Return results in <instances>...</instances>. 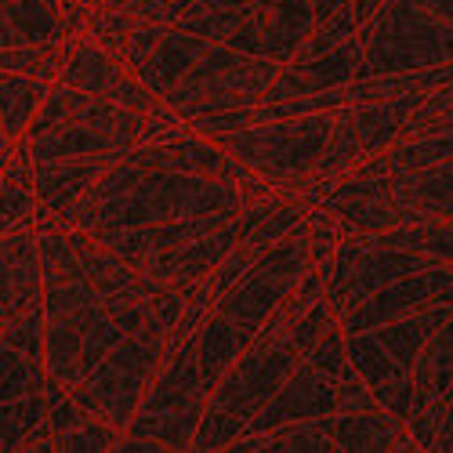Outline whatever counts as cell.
<instances>
[{
	"instance_id": "1",
	"label": "cell",
	"mask_w": 453,
	"mask_h": 453,
	"mask_svg": "<svg viewBox=\"0 0 453 453\" xmlns=\"http://www.w3.org/2000/svg\"><path fill=\"white\" fill-rule=\"evenodd\" d=\"M269 193H276V188L265 178L233 181V178H203L167 167H145L120 193L105 200H77L62 211V218H69L88 236H105V233L134 229V225H160L214 211H243L250 200Z\"/></svg>"
},
{
	"instance_id": "2",
	"label": "cell",
	"mask_w": 453,
	"mask_h": 453,
	"mask_svg": "<svg viewBox=\"0 0 453 453\" xmlns=\"http://www.w3.org/2000/svg\"><path fill=\"white\" fill-rule=\"evenodd\" d=\"M301 359L305 356H297L283 342H254L214 385L188 449H229V442L247 432V425L283 388Z\"/></svg>"
},
{
	"instance_id": "3",
	"label": "cell",
	"mask_w": 453,
	"mask_h": 453,
	"mask_svg": "<svg viewBox=\"0 0 453 453\" xmlns=\"http://www.w3.org/2000/svg\"><path fill=\"white\" fill-rule=\"evenodd\" d=\"M330 134H334V109H323V112H305V117H290V120L247 124L214 142L225 153H233L243 167H250L257 178H265L273 188L297 193L301 178L326 153Z\"/></svg>"
},
{
	"instance_id": "4",
	"label": "cell",
	"mask_w": 453,
	"mask_h": 453,
	"mask_svg": "<svg viewBox=\"0 0 453 453\" xmlns=\"http://www.w3.org/2000/svg\"><path fill=\"white\" fill-rule=\"evenodd\" d=\"M207 399H211V388L200 373L196 342L174 345L167 349L157 381L149 385L138 413L124 432L138 439H153L160 449H188L200 428Z\"/></svg>"
},
{
	"instance_id": "5",
	"label": "cell",
	"mask_w": 453,
	"mask_h": 453,
	"mask_svg": "<svg viewBox=\"0 0 453 453\" xmlns=\"http://www.w3.org/2000/svg\"><path fill=\"white\" fill-rule=\"evenodd\" d=\"M363 73H421L453 58V26L439 15L410 4V0H385L363 29Z\"/></svg>"
},
{
	"instance_id": "6",
	"label": "cell",
	"mask_w": 453,
	"mask_h": 453,
	"mask_svg": "<svg viewBox=\"0 0 453 453\" xmlns=\"http://www.w3.org/2000/svg\"><path fill=\"white\" fill-rule=\"evenodd\" d=\"M283 62L265 55H243L225 44H211L196 65L164 95V102L181 120L200 117L211 109H233V105H261L265 91L273 88Z\"/></svg>"
},
{
	"instance_id": "7",
	"label": "cell",
	"mask_w": 453,
	"mask_h": 453,
	"mask_svg": "<svg viewBox=\"0 0 453 453\" xmlns=\"http://www.w3.org/2000/svg\"><path fill=\"white\" fill-rule=\"evenodd\" d=\"M167 342L171 337H160V334H127L81 385L69 388L73 399H77L91 418L124 432L138 413L149 385L157 381L164 356H167Z\"/></svg>"
},
{
	"instance_id": "8",
	"label": "cell",
	"mask_w": 453,
	"mask_h": 453,
	"mask_svg": "<svg viewBox=\"0 0 453 453\" xmlns=\"http://www.w3.org/2000/svg\"><path fill=\"white\" fill-rule=\"evenodd\" d=\"M55 81L73 84L81 91H91V95H102V98L117 102L131 112H142V117H149V120H181L160 95L149 91L117 55H112L105 44H98L95 36L84 33V29L65 36Z\"/></svg>"
},
{
	"instance_id": "9",
	"label": "cell",
	"mask_w": 453,
	"mask_h": 453,
	"mask_svg": "<svg viewBox=\"0 0 453 453\" xmlns=\"http://www.w3.org/2000/svg\"><path fill=\"white\" fill-rule=\"evenodd\" d=\"M312 203L342 221L345 233H359V236H373V233L395 229V225H406V211L392 200L388 178H377V174L337 178Z\"/></svg>"
},
{
	"instance_id": "10",
	"label": "cell",
	"mask_w": 453,
	"mask_h": 453,
	"mask_svg": "<svg viewBox=\"0 0 453 453\" xmlns=\"http://www.w3.org/2000/svg\"><path fill=\"white\" fill-rule=\"evenodd\" d=\"M236 243H240V218L229 221V225H221V229L211 233V236H200L193 243H185V247H171V250H157V254L142 257L138 269L185 294V290H193L196 283H203Z\"/></svg>"
},
{
	"instance_id": "11",
	"label": "cell",
	"mask_w": 453,
	"mask_h": 453,
	"mask_svg": "<svg viewBox=\"0 0 453 453\" xmlns=\"http://www.w3.org/2000/svg\"><path fill=\"white\" fill-rule=\"evenodd\" d=\"M36 305H44V287L36 229L29 225L0 236V330Z\"/></svg>"
},
{
	"instance_id": "12",
	"label": "cell",
	"mask_w": 453,
	"mask_h": 453,
	"mask_svg": "<svg viewBox=\"0 0 453 453\" xmlns=\"http://www.w3.org/2000/svg\"><path fill=\"white\" fill-rule=\"evenodd\" d=\"M337 410V381L323 377L309 359H301L294 373L283 381V388L265 403V410L247 425V432H273L287 421H305V418H326ZM243 432V435H247Z\"/></svg>"
},
{
	"instance_id": "13",
	"label": "cell",
	"mask_w": 453,
	"mask_h": 453,
	"mask_svg": "<svg viewBox=\"0 0 453 453\" xmlns=\"http://www.w3.org/2000/svg\"><path fill=\"white\" fill-rule=\"evenodd\" d=\"M345 352L352 370L366 381V388L377 395L388 413L406 421L410 403H413V373L403 370L370 330H345Z\"/></svg>"
},
{
	"instance_id": "14",
	"label": "cell",
	"mask_w": 453,
	"mask_h": 453,
	"mask_svg": "<svg viewBox=\"0 0 453 453\" xmlns=\"http://www.w3.org/2000/svg\"><path fill=\"white\" fill-rule=\"evenodd\" d=\"M392 200L406 211V225L413 221H446L453 218V160L388 174Z\"/></svg>"
},
{
	"instance_id": "15",
	"label": "cell",
	"mask_w": 453,
	"mask_h": 453,
	"mask_svg": "<svg viewBox=\"0 0 453 453\" xmlns=\"http://www.w3.org/2000/svg\"><path fill=\"white\" fill-rule=\"evenodd\" d=\"M124 153H95V157H65V160H33V185H36V200L51 211H65L73 200L117 164Z\"/></svg>"
},
{
	"instance_id": "16",
	"label": "cell",
	"mask_w": 453,
	"mask_h": 453,
	"mask_svg": "<svg viewBox=\"0 0 453 453\" xmlns=\"http://www.w3.org/2000/svg\"><path fill=\"white\" fill-rule=\"evenodd\" d=\"M207 48H211V41H203V36H193V33L178 29V26H164V33H160V41L153 44V51H149L131 73L153 95L164 98L185 77V73L196 65V58Z\"/></svg>"
},
{
	"instance_id": "17",
	"label": "cell",
	"mask_w": 453,
	"mask_h": 453,
	"mask_svg": "<svg viewBox=\"0 0 453 453\" xmlns=\"http://www.w3.org/2000/svg\"><path fill=\"white\" fill-rule=\"evenodd\" d=\"M65 36L62 0H0V48L55 44Z\"/></svg>"
},
{
	"instance_id": "18",
	"label": "cell",
	"mask_w": 453,
	"mask_h": 453,
	"mask_svg": "<svg viewBox=\"0 0 453 453\" xmlns=\"http://www.w3.org/2000/svg\"><path fill=\"white\" fill-rule=\"evenodd\" d=\"M334 449L370 453V449H418L403 418L381 410L334 413Z\"/></svg>"
},
{
	"instance_id": "19",
	"label": "cell",
	"mask_w": 453,
	"mask_h": 453,
	"mask_svg": "<svg viewBox=\"0 0 453 453\" xmlns=\"http://www.w3.org/2000/svg\"><path fill=\"white\" fill-rule=\"evenodd\" d=\"M36 185H33V149L26 138L15 142L12 157L0 164V236L29 229L36 218Z\"/></svg>"
},
{
	"instance_id": "20",
	"label": "cell",
	"mask_w": 453,
	"mask_h": 453,
	"mask_svg": "<svg viewBox=\"0 0 453 453\" xmlns=\"http://www.w3.org/2000/svg\"><path fill=\"white\" fill-rule=\"evenodd\" d=\"M425 91H410V95H395L385 102H363V105H349L352 112V127H356V142H359V153L373 157L388 149L392 142H399L403 124L413 109L421 105ZM359 157V160H363Z\"/></svg>"
},
{
	"instance_id": "21",
	"label": "cell",
	"mask_w": 453,
	"mask_h": 453,
	"mask_svg": "<svg viewBox=\"0 0 453 453\" xmlns=\"http://www.w3.org/2000/svg\"><path fill=\"white\" fill-rule=\"evenodd\" d=\"M312 29H316V15L309 0H269L265 22H261L257 55L287 65L297 55V48L312 36Z\"/></svg>"
},
{
	"instance_id": "22",
	"label": "cell",
	"mask_w": 453,
	"mask_h": 453,
	"mask_svg": "<svg viewBox=\"0 0 453 453\" xmlns=\"http://www.w3.org/2000/svg\"><path fill=\"white\" fill-rule=\"evenodd\" d=\"M449 312H453V305L439 301V305H425V309L406 312V316H399V319H392V323H381V326L370 330V334L377 337V342H381V349H385L403 370L413 373V363H418L425 342L449 319Z\"/></svg>"
},
{
	"instance_id": "23",
	"label": "cell",
	"mask_w": 453,
	"mask_h": 453,
	"mask_svg": "<svg viewBox=\"0 0 453 453\" xmlns=\"http://www.w3.org/2000/svg\"><path fill=\"white\" fill-rule=\"evenodd\" d=\"M254 345V334L236 326L233 319H225L221 312H211L207 323L200 326L196 334V359H200V373L207 388L214 392V385L221 381L225 373H229V366Z\"/></svg>"
},
{
	"instance_id": "24",
	"label": "cell",
	"mask_w": 453,
	"mask_h": 453,
	"mask_svg": "<svg viewBox=\"0 0 453 453\" xmlns=\"http://www.w3.org/2000/svg\"><path fill=\"white\" fill-rule=\"evenodd\" d=\"M48 88H51V81L0 69V127L8 131L12 142L29 134V124L36 117V109H41Z\"/></svg>"
},
{
	"instance_id": "25",
	"label": "cell",
	"mask_w": 453,
	"mask_h": 453,
	"mask_svg": "<svg viewBox=\"0 0 453 453\" xmlns=\"http://www.w3.org/2000/svg\"><path fill=\"white\" fill-rule=\"evenodd\" d=\"M44 381H48L44 363L26 359L22 352H15L12 345L0 342V403H15V399L41 392Z\"/></svg>"
},
{
	"instance_id": "26",
	"label": "cell",
	"mask_w": 453,
	"mask_h": 453,
	"mask_svg": "<svg viewBox=\"0 0 453 453\" xmlns=\"http://www.w3.org/2000/svg\"><path fill=\"white\" fill-rule=\"evenodd\" d=\"M44 421V388L15 403H0V453L26 446V435Z\"/></svg>"
},
{
	"instance_id": "27",
	"label": "cell",
	"mask_w": 453,
	"mask_h": 453,
	"mask_svg": "<svg viewBox=\"0 0 453 453\" xmlns=\"http://www.w3.org/2000/svg\"><path fill=\"white\" fill-rule=\"evenodd\" d=\"M62 44H19V48H0V69L4 73H22V77H41L55 81L58 62H62Z\"/></svg>"
},
{
	"instance_id": "28",
	"label": "cell",
	"mask_w": 453,
	"mask_h": 453,
	"mask_svg": "<svg viewBox=\"0 0 453 453\" xmlns=\"http://www.w3.org/2000/svg\"><path fill=\"white\" fill-rule=\"evenodd\" d=\"M120 439H124L120 428H112V425H105V421H98L88 413L77 428H69L55 439V449L58 453H102V449H117Z\"/></svg>"
},
{
	"instance_id": "29",
	"label": "cell",
	"mask_w": 453,
	"mask_h": 453,
	"mask_svg": "<svg viewBox=\"0 0 453 453\" xmlns=\"http://www.w3.org/2000/svg\"><path fill=\"white\" fill-rule=\"evenodd\" d=\"M0 342L12 345L15 352H22L26 359L44 363V305H36V309L22 312L15 323H8L0 330Z\"/></svg>"
},
{
	"instance_id": "30",
	"label": "cell",
	"mask_w": 453,
	"mask_h": 453,
	"mask_svg": "<svg viewBox=\"0 0 453 453\" xmlns=\"http://www.w3.org/2000/svg\"><path fill=\"white\" fill-rule=\"evenodd\" d=\"M305 359H309L323 377L337 381V377L345 373V366H349V352H345V326L334 319V323L316 337V345L305 352Z\"/></svg>"
},
{
	"instance_id": "31",
	"label": "cell",
	"mask_w": 453,
	"mask_h": 453,
	"mask_svg": "<svg viewBox=\"0 0 453 453\" xmlns=\"http://www.w3.org/2000/svg\"><path fill=\"white\" fill-rule=\"evenodd\" d=\"M366 410H381V403H377V395L366 388V381L349 363L345 373L337 377V410L334 413H366Z\"/></svg>"
},
{
	"instance_id": "32",
	"label": "cell",
	"mask_w": 453,
	"mask_h": 453,
	"mask_svg": "<svg viewBox=\"0 0 453 453\" xmlns=\"http://www.w3.org/2000/svg\"><path fill=\"white\" fill-rule=\"evenodd\" d=\"M102 4V0H62V12H65V26L69 33H81L84 22L91 19V12Z\"/></svg>"
},
{
	"instance_id": "33",
	"label": "cell",
	"mask_w": 453,
	"mask_h": 453,
	"mask_svg": "<svg viewBox=\"0 0 453 453\" xmlns=\"http://www.w3.org/2000/svg\"><path fill=\"white\" fill-rule=\"evenodd\" d=\"M410 4H418V8H425V12L439 15L442 22H449V26H453V0H410Z\"/></svg>"
},
{
	"instance_id": "34",
	"label": "cell",
	"mask_w": 453,
	"mask_h": 453,
	"mask_svg": "<svg viewBox=\"0 0 453 453\" xmlns=\"http://www.w3.org/2000/svg\"><path fill=\"white\" fill-rule=\"evenodd\" d=\"M309 4H312V15H316V26H319V22L330 19L337 8H345L349 0H309Z\"/></svg>"
},
{
	"instance_id": "35",
	"label": "cell",
	"mask_w": 453,
	"mask_h": 453,
	"mask_svg": "<svg viewBox=\"0 0 453 453\" xmlns=\"http://www.w3.org/2000/svg\"><path fill=\"white\" fill-rule=\"evenodd\" d=\"M12 149H15V142L8 138V131H4V127H0V164H4V160L12 157Z\"/></svg>"
},
{
	"instance_id": "36",
	"label": "cell",
	"mask_w": 453,
	"mask_h": 453,
	"mask_svg": "<svg viewBox=\"0 0 453 453\" xmlns=\"http://www.w3.org/2000/svg\"><path fill=\"white\" fill-rule=\"evenodd\" d=\"M188 4H193V0H185V8H188Z\"/></svg>"
}]
</instances>
